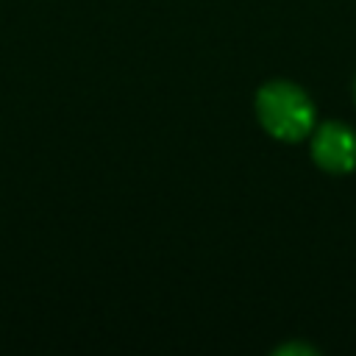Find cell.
<instances>
[{"mask_svg": "<svg viewBox=\"0 0 356 356\" xmlns=\"http://www.w3.org/2000/svg\"><path fill=\"white\" fill-rule=\"evenodd\" d=\"M256 117L273 139L300 142L312 134L314 103L300 86L289 81H270L256 92Z\"/></svg>", "mask_w": 356, "mask_h": 356, "instance_id": "obj_1", "label": "cell"}, {"mask_svg": "<svg viewBox=\"0 0 356 356\" xmlns=\"http://www.w3.org/2000/svg\"><path fill=\"white\" fill-rule=\"evenodd\" d=\"M312 159L323 172H350L356 167V131L345 122H323L312 136Z\"/></svg>", "mask_w": 356, "mask_h": 356, "instance_id": "obj_2", "label": "cell"}]
</instances>
